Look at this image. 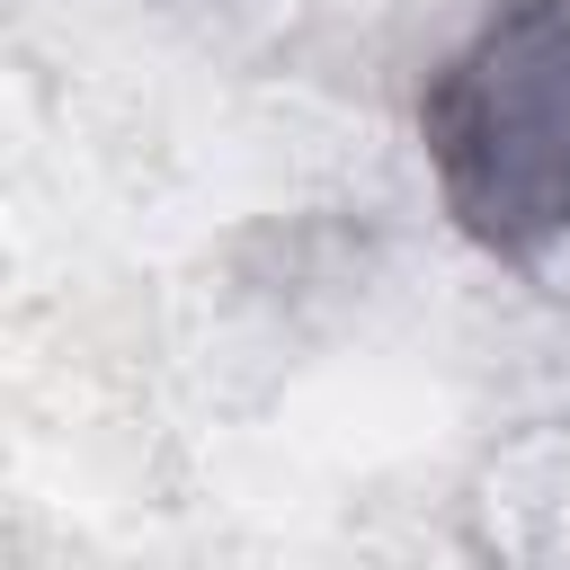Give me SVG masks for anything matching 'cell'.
<instances>
[{
  "label": "cell",
  "instance_id": "cell-1",
  "mask_svg": "<svg viewBox=\"0 0 570 570\" xmlns=\"http://www.w3.org/2000/svg\"><path fill=\"white\" fill-rule=\"evenodd\" d=\"M463 240L534 258L570 232V0H499L419 98Z\"/></svg>",
  "mask_w": 570,
  "mask_h": 570
}]
</instances>
